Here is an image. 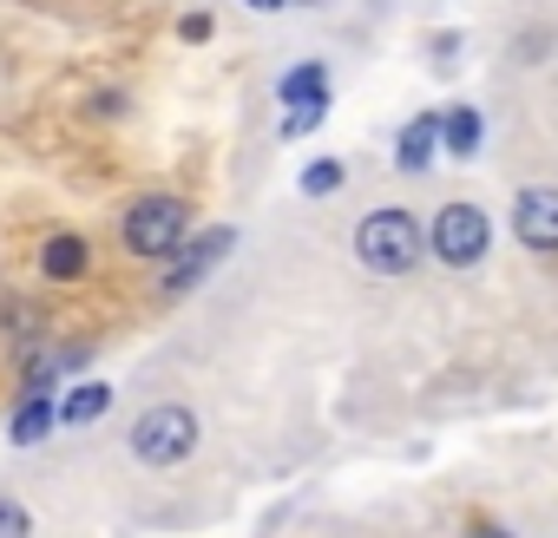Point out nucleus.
I'll return each instance as SVG.
<instances>
[{
    "label": "nucleus",
    "mask_w": 558,
    "mask_h": 538,
    "mask_svg": "<svg viewBox=\"0 0 558 538\" xmlns=\"http://www.w3.org/2000/svg\"><path fill=\"white\" fill-rule=\"evenodd\" d=\"M421 249H427V230L414 223V210H368L362 223H355V256L375 269V277H408V269L421 262Z\"/></svg>",
    "instance_id": "obj_1"
},
{
    "label": "nucleus",
    "mask_w": 558,
    "mask_h": 538,
    "mask_svg": "<svg viewBox=\"0 0 558 538\" xmlns=\"http://www.w3.org/2000/svg\"><path fill=\"white\" fill-rule=\"evenodd\" d=\"M197 447V414L184 401H151L138 420H132V453L145 466H178L184 453Z\"/></svg>",
    "instance_id": "obj_2"
},
{
    "label": "nucleus",
    "mask_w": 558,
    "mask_h": 538,
    "mask_svg": "<svg viewBox=\"0 0 558 538\" xmlns=\"http://www.w3.org/2000/svg\"><path fill=\"white\" fill-rule=\"evenodd\" d=\"M125 249L132 256H151V262H165L184 236H191V210L178 204V197H138L132 210H125Z\"/></svg>",
    "instance_id": "obj_3"
},
{
    "label": "nucleus",
    "mask_w": 558,
    "mask_h": 538,
    "mask_svg": "<svg viewBox=\"0 0 558 538\" xmlns=\"http://www.w3.org/2000/svg\"><path fill=\"white\" fill-rule=\"evenodd\" d=\"M427 243H434V256H440L447 269H473V262L486 256V243H493V217H486L480 204H440Z\"/></svg>",
    "instance_id": "obj_4"
},
{
    "label": "nucleus",
    "mask_w": 558,
    "mask_h": 538,
    "mask_svg": "<svg viewBox=\"0 0 558 538\" xmlns=\"http://www.w3.org/2000/svg\"><path fill=\"white\" fill-rule=\"evenodd\" d=\"M230 243H236V230H204V236L178 243V249H171V269H165V296H184L191 283H204L210 269L230 256Z\"/></svg>",
    "instance_id": "obj_5"
},
{
    "label": "nucleus",
    "mask_w": 558,
    "mask_h": 538,
    "mask_svg": "<svg viewBox=\"0 0 558 538\" xmlns=\"http://www.w3.org/2000/svg\"><path fill=\"white\" fill-rule=\"evenodd\" d=\"M512 236L525 243V249H558V191H519V204H512Z\"/></svg>",
    "instance_id": "obj_6"
},
{
    "label": "nucleus",
    "mask_w": 558,
    "mask_h": 538,
    "mask_svg": "<svg viewBox=\"0 0 558 538\" xmlns=\"http://www.w3.org/2000/svg\"><path fill=\"white\" fill-rule=\"evenodd\" d=\"M434 158H440V112H421V119H408L401 138H395V164H401V171H427Z\"/></svg>",
    "instance_id": "obj_7"
},
{
    "label": "nucleus",
    "mask_w": 558,
    "mask_h": 538,
    "mask_svg": "<svg viewBox=\"0 0 558 538\" xmlns=\"http://www.w3.org/2000/svg\"><path fill=\"white\" fill-rule=\"evenodd\" d=\"M276 99H283V106H329V73H323V60L290 66L283 80H276Z\"/></svg>",
    "instance_id": "obj_8"
},
{
    "label": "nucleus",
    "mask_w": 558,
    "mask_h": 538,
    "mask_svg": "<svg viewBox=\"0 0 558 538\" xmlns=\"http://www.w3.org/2000/svg\"><path fill=\"white\" fill-rule=\"evenodd\" d=\"M60 407V427H93V420H106L112 414V388L106 381H80L66 401H53Z\"/></svg>",
    "instance_id": "obj_9"
},
{
    "label": "nucleus",
    "mask_w": 558,
    "mask_h": 538,
    "mask_svg": "<svg viewBox=\"0 0 558 538\" xmlns=\"http://www.w3.org/2000/svg\"><path fill=\"white\" fill-rule=\"evenodd\" d=\"M480 138H486V125H480V112H473V106L440 112V151H447V158H473V151H480Z\"/></svg>",
    "instance_id": "obj_10"
},
{
    "label": "nucleus",
    "mask_w": 558,
    "mask_h": 538,
    "mask_svg": "<svg viewBox=\"0 0 558 538\" xmlns=\"http://www.w3.org/2000/svg\"><path fill=\"white\" fill-rule=\"evenodd\" d=\"M53 427H60V407H53L47 394H27L21 414H14V427H8V440H14V447H40Z\"/></svg>",
    "instance_id": "obj_11"
},
{
    "label": "nucleus",
    "mask_w": 558,
    "mask_h": 538,
    "mask_svg": "<svg viewBox=\"0 0 558 538\" xmlns=\"http://www.w3.org/2000/svg\"><path fill=\"white\" fill-rule=\"evenodd\" d=\"M40 269H47L53 283H80L86 269H93V256H86V243H80V236H53V243L40 249Z\"/></svg>",
    "instance_id": "obj_12"
},
{
    "label": "nucleus",
    "mask_w": 558,
    "mask_h": 538,
    "mask_svg": "<svg viewBox=\"0 0 558 538\" xmlns=\"http://www.w3.org/2000/svg\"><path fill=\"white\" fill-rule=\"evenodd\" d=\"M303 191H310V197H336V191H342V164H336V158H316V164L303 171Z\"/></svg>",
    "instance_id": "obj_13"
},
{
    "label": "nucleus",
    "mask_w": 558,
    "mask_h": 538,
    "mask_svg": "<svg viewBox=\"0 0 558 538\" xmlns=\"http://www.w3.org/2000/svg\"><path fill=\"white\" fill-rule=\"evenodd\" d=\"M0 538H34V512L8 492H0Z\"/></svg>",
    "instance_id": "obj_14"
},
{
    "label": "nucleus",
    "mask_w": 558,
    "mask_h": 538,
    "mask_svg": "<svg viewBox=\"0 0 558 538\" xmlns=\"http://www.w3.org/2000/svg\"><path fill=\"white\" fill-rule=\"evenodd\" d=\"M323 125V106H290V119H283V138H303V132H316Z\"/></svg>",
    "instance_id": "obj_15"
},
{
    "label": "nucleus",
    "mask_w": 558,
    "mask_h": 538,
    "mask_svg": "<svg viewBox=\"0 0 558 538\" xmlns=\"http://www.w3.org/2000/svg\"><path fill=\"white\" fill-rule=\"evenodd\" d=\"M178 34H184V40H210V14H184Z\"/></svg>",
    "instance_id": "obj_16"
},
{
    "label": "nucleus",
    "mask_w": 558,
    "mask_h": 538,
    "mask_svg": "<svg viewBox=\"0 0 558 538\" xmlns=\"http://www.w3.org/2000/svg\"><path fill=\"white\" fill-rule=\"evenodd\" d=\"M243 8H256V14H283L290 0H243Z\"/></svg>",
    "instance_id": "obj_17"
},
{
    "label": "nucleus",
    "mask_w": 558,
    "mask_h": 538,
    "mask_svg": "<svg viewBox=\"0 0 558 538\" xmlns=\"http://www.w3.org/2000/svg\"><path fill=\"white\" fill-rule=\"evenodd\" d=\"M466 538H512V531H499V525H473Z\"/></svg>",
    "instance_id": "obj_18"
},
{
    "label": "nucleus",
    "mask_w": 558,
    "mask_h": 538,
    "mask_svg": "<svg viewBox=\"0 0 558 538\" xmlns=\"http://www.w3.org/2000/svg\"><path fill=\"white\" fill-rule=\"evenodd\" d=\"M290 8H323V0H290Z\"/></svg>",
    "instance_id": "obj_19"
}]
</instances>
